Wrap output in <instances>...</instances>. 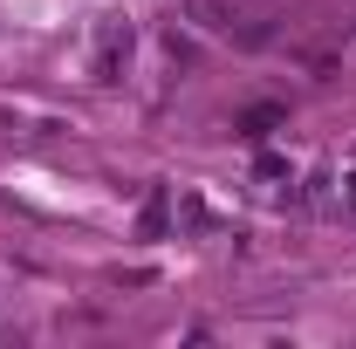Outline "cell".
I'll return each mask as SVG.
<instances>
[{"mask_svg":"<svg viewBox=\"0 0 356 349\" xmlns=\"http://www.w3.org/2000/svg\"><path fill=\"white\" fill-rule=\"evenodd\" d=\"M131 55H137V28L124 14H110V21H96V48H89V76L110 89L131 76Z\"/></svg>","mask_w":356,"mask_h":349,"instance_id":"1","label":"cell"},{"mask_svg":"<svg viewBox=\"0 0 356 349\" xmlns=\"http://www.w3.org/2000/svg\"><path fill=\"white\" fill-rule=\"evenodd\" d=\"M165 233H172V192L151 185L144 206H137V240H165Z\"/></svg>","mask_w":356,"mask_h":349,"instance_id":"2","label":"cell"},{"mask_svg":"<svg viewBox=\"0 0 356 349\" xmlns=\"http://www.w3.org/2000/svg\"><path fill=\"white\" fill-rule=\"evenodd\" d=\"M185 21H199L206 35H233L240 28V7L233 0H185Z\"/></svg>","mask_w":356,"mask_h":349,"instance_id":"3","label":"cell"},{"mask_svg":"<svg viewBox=\"0 0 356 349\" xmlns=\"http://www.w3.org/2000/svg\"><path fill=\"white\" fill-rule=\"evenodd\" d=\"M281 124H288V110H281V103H254V110H240V117H233V131L247 137V144H261V137L281 131Z\"/></svg>","mask_w":356,"mask_h":349,"instance_id":"4","label":"cell"},{"mask_svg":"<svg viewBox=\"0 0 356 349\" xmlns=\"http://www.w3.org/2000/svg\"><path fill=\"white\" fill-rule=\"evenodd\" d=\"M178 226H185V233H213V226H220V213H213L199 192H178Z\"/></svg>","mask_w":356,"mask_h":349,"instance_id":"5","label":"cell"},{"mask_svg":"<svg viewBox=\"0 0 356 349\" xmlns=\"http://www.w3.org/2000/svg\"><path fill=\"white\" fill-rule=\"evenodd\" d=\"M254 178H261L267 192H274V185H288V178H295V165H288L281 151H261V158H254Z\"/></svg>","mask_w":356,"mask_h":349,"instance_id":"6","label":"cell"},{"mask_svg":"<svg viewBox=\"0 0 356 349\" xmlns=\"http://www.w3.org/2000/svg\"><path fill=\"white\" fill-rule=\"evenodd\" d=\"M165 55H172L178 69H192V62H199V42H192V35H178V28H172V35H165Z\"/></svg>","mask_w":356,"mask_h":349,"instance_id":"7","label":"cell"},{"mask_svg":"<svg viewBox=\"0 0 356 349\" xmlns=\"http://www.w3.org/2000/svg\"><path fill=\"white\" fill-rule=\"evenodd\" d=\"M350 199H356V178H350Z\"/></svg>","mask_w":356,"mask_h":349,"instance_id":"8","label":"cell"}]
</instances>
